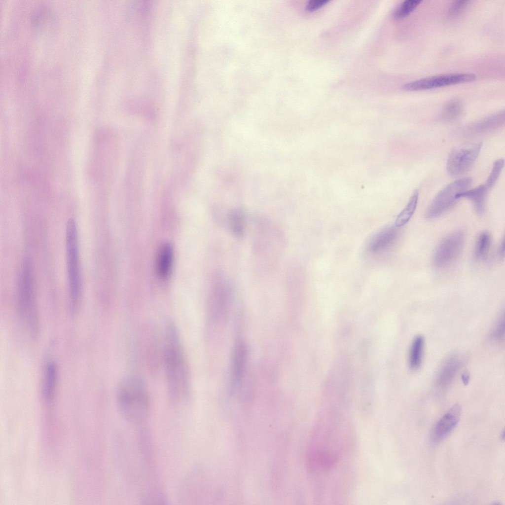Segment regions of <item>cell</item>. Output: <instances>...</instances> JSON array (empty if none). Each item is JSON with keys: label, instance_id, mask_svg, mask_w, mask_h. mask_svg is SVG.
<instances>
[{"label": "cell", "instance_id": "6da1fadb", "mask_svg": "<svg viewBox=\"0 0 505 505\" xmlns=\"http://www.w3.org/2000/svg\"><path fill=\"white\" fill-rule=\"evenodd\" d=\"M352 434L344 414L324 412L316 423L308 448L307 465L310 472L320 474L332 470L348 450Z\"/></svg>", "mask_w": 505, "mask_h": 505}, {"label": "cell", "instance_id": "603a6c76", "mask_svg": "<svg viewBox=\"0 0 505 505\" xmlns=\"http://www.w3.org/2000/svg\"><path fill=\"white\" fill-rule=\"evenodd\" d=\"M491 243L492 237L489 232L482 231L478 235L474 249V256L476 260H480L485 258L489 251Z\"/></svg>", "mask_w": 505, "mask_h": 505}, {"label": "cell", "instance_id": "30bf717a", "mask_svg": "<svg viewBox=\"0 0 505 505\" xmlns=\"http://www.w3.org/2000/svg\"><path fill=\"white\" fill-rule=\"evenodd\" d=\"M476 78L471 73H452L425 77L404 84L403 90L416 91L471 82Z\"/></svg>", "mask_w": 505, "mask_h": 505}, {"label": "cell", "instance_id": "44dd1931", "mask_svg": "<svg viewBox=\"0 0 505 505\" xmlns=\"http://www.w3.org/2000/svg\"><path fill=\"white\" fill-rule=\"evenodd\" d=\"M424 339L421 335L416 336L410 346L409 352V364L412 370L420 366L424 350Z\"/></svg>", "mask_w": 505, "mask_h": 505}, {"label": "cell", "instance_id": "7402d4cb", "mask_svg": "<svg viewBox=\"0 0 505 505\" xmlns=\"http://www.w3.org/2000/svg\"><path fill=\"white\" fill-rule=\"evenodd\" d=\"M463 111L462 102L458 99L449 101L444 106L441 119L445 123H451L456 121L461 116Z\"/></svg>", "mask_w": 505, "mask_h": 505}, {"label": "cell", "instance_id": "8fae6325", "mask_svg": "<svg viewBox=\"0 0 505 505\" xmlns=\"http://www.w3.org/2000/svg\"><path fill=\"white\" fill-rule=\"evenodd\" d=\"M481 143H477L455 148L447 159L446 168L452 176L464 174L472 167L481 149Z\"/></svg>", "mask_w": 505, "mask_h": 505}, {"label": "cell", "instance_id": "2e32d148", "mask_svg": "<svg viewBox=\"0 0 505 505\" xmlns=\"http://www.w3.org/2000/svg\"><path fill=\"white\" fill-rule=\"evenodd\" d=\"M58 381L57 365L53 361H48L44 368L41 388L42 397L47 403H50L54 399Z\"/></svg>", "mask_w": 505, "mask_h": 505}, {"label": "cell", "instance_id": "ac0fdd59", "mask_svg": "<svg viewBox=\"0 0 505 505\" xmlns=\"http://www.w3.org/2000/svg\"><path fill=\"white\" fill-rule=\"evenodd\" d=\"M488 189L485 184L480 185L474 188L466 190L457 195L458 199L467 198L470 199L474 210L479 215L482 214L485 208V202Z\"/></svg>", "mask_w": 505, "mask_h": 505}, {"label": "cell", "instance_id": "484cf974", "mask_svg": "<svg viewBox=\"0 0 505 505\" xmlns=\"http://www.w3.org/2000/svg\"><path fill=\"white\" fill-rule=\"evenodd\" d=\"M504 165V160L503 158L498 159L494 163L491 172L485 184L488 189L493 187L496 183L503 168Z\"/></svg>", "mask_w": 505, "mask_h": 505}, {"label": "cell", "instance_id": "d4e9b609", "mask_svg": "<svg viewBox=\"0 0 505 505\" xmlns=\"http://www.w3.org/2000/svg\"><path fill=\"white\" fill-rule=\"evenodd\" d=\"M422 0H406L402 2L396 9L394 16L397 19L404 18L409 15L420 4Z\"/></svg>", "mask_w": 505, "mask_h": 505}, {"label": "cell", "instance_id": "9a60e30c", "mask_svg": "<svg viewBox=\"0 0 505 505\" xmlns=\"http://www.w3.org/2000/svg\"><path fill=\"white\" fill-rule=\"evenodd\" d=\"M461 361L457 355L449 356L445 359L436 376L434 384L437 389L442 390L450 384L460 367Z\"/></svg>", "mask_w": 505, "mask_h": 505}, {"label": "cell", "instance_id": "7a4b0ae2", "mask_svg": "<svg viewBox=\"0 0 505 505\" xmlns=\"http://www.w3.org/2000/svg\"><path fill=\"white\" fill-rule=\"evenodd\" d=\"M163 349L169 394L174 400H184L189 394V375L178 331L171 321L165 325Z\"/></svg>", "mask_w": 505, "mask_h": 505}, {"label": "cell", "instance_id": "8992f818", "mask_svg": "<svg viewBox=\"0 0 505 505\" xmlns=\"http://www.w3.org/2000/svg\"><path fill=\"white\" fill-rule=\"evenodd\" d=\"M255 256L260 263L271 266L276 262L283 246L279 229L264 218L256 221L253 242Z\"/></svg>", "mask_w": 505, "mask_h": 505}, {"label": "cell", "instance_id": "ffe728a7", "mask_svg": "<svg viewBox=\"0 0 505 505\" xmlns=\"http://www.w3.org/2000/svg\"><path fill=\"white\" fill-rule=\"evenodd\" d=\"M173 249L169 244L164 245L159 252L157 269L159 275L162 277H167L170 272L173 261Z\"/></svg>", "mask_w": 505, "mask_h": 505}, {"label": "cell", "instance_id": "9c48e42d", "mask_svg": "<svg viewBox=\"0 0 505 505\" xmlns=\"http://www.w3.org/2000/svg\"><path fill=\"white\" fill-rule=\"evenodd\" d=\"M465 242V235L456 231L444 237L437 245L433 256L434 266L437 268L450 265L460 254Z\"/></svg>", "mask_w": 505, "mask_h": 505}, {"label": "cell", "instance_id": "83f0119b", "mask_svg": "<svg viewBox=\"0 0 505 505\" xmlns=\"http://www.w3.org/2000/svg\"><path fill=\"white\" fill-rule=\"evenodd\" d=\"M470 2L467 0L453 1L449 8V15L452 17L459 16L469 6Z\"/></svg>", "mask_w": 505, "mask_h": 505}, {"label": "cell", "instance_id": "52a82bcc", "mask_svg": "<svg viewBox=\"0 0 505 505\" xmlns=\"http://www.w3.org/2000/svg\"><path fill=\"white\" fill-rule=\"evenodd\" d=\"M471 183L470 178L465 177L448 184L434 197L426 210V217L434 219L446 213L458 200L457 195L467 190Z\"/></svg>", "mask_w": 505, "mask_h": 505}, {"label": "cell", "instance_id": "f546056e", "mask_svg": "<svg viewBox=\"0 0 505 505\" xmlns=\"http://www.w3.org/2000/svg\"><path fill=\"white\" fill-rule=\"evenodd\" d=\"M498 255L500 259L504 258L505 255V239L503 238L498 249Z\"/></svg>", "mask_w": 505, "mask_h": 505}, {"label": "cell", "instance_id": "7c38bea8", "mask_svg": "<svg viewBox=\"0 0 505 505\" xmlns=\"http://www.w3.org/2000/svg\"><path fill=\"white\" fill-rule=\"evenodd\" d=\"M461 413L459 404H454L441 417L435 425L432 433V440L434 443L442 441L458 424Z\"/></svg>", "mask_w": 505, "mask_h": 505}, {"label": "cell", "instance_id": "4fadbf2b", "mask_svg": "<svg viewBox=\"0 0 505 505\" xmlns=\"http://www.w3.org/2000/svg\"><path fill=\"white\" fill-rule=\"evenodd\" d=\"M397 227L390 226L382 229L370 240L367 247L368 252L378 255L389 250L395 244L398 235Z\"/></svg>", "mask_w": 505, "mask_h": 505}, {"label": "cell", "instance_id": "5b68a950", "mask_svg": "<svg viewBox=\"0 0 505 505\" xmlns=\"http://www.w3.org/2000/svg\"><path fill=\"white\" fill-rule=\"evenodd\" d=\"M17 302L20 317L33 335L38 330L32 267L29 258L23 259L17 284Z\"/></svg>", "mask_w": 505, "mask_h": 505}, {"label": "cell", "instance_id": "4dcf8cb0", "mask_svg": "<svg viewBox=\"0 0 505 505\" xmlns=\"http://www.w3.org/2000/svg\"><path fill=\"white\" fill-rule=\"evenodd\" d=\"M469 373L465 372V373H463L462 374V381H463V383H464V384L465 385H467V384H468V382H469Z\"/></svg>", "mask_w": 505, "mask_h": 505}, {"label": "cell", "instance_id": "5bb4252c", "mask_svg": "<svg viewBox=\"0 0 505 505\" xmlns=\"http://www.w3.org/2000/svg\"><path fill=\"white\" fill-rule=\"evenodd\" d=\"M248 350L242 341H238L235 345L231 356L230 367L231 382L234 387L241 383L246 369Z\"/></svg>", "mask_w": 505, "mask_h": 505}, {"label": "cell", "instance_id": "1f68e13d", "mask_svg": "<svg viewBox=\"0 0 505 505\" xmlns=\"http://www.w3.org/2000/svg\"><path fill=\"white\" fill-rule=\"evenodd\" d=\"M501 438H502V439H503V440H504V438H505V434H504V430H503L502 431V432H501Z\"/></svg>", "mask_w": 505, "mask_h": 505}, {"label": "cell", "instance_id": "4316f807", "mask_svg": "<svg viewBox=\"0 0 505 505\" xmlns=\"http://www.w3.org/2000/svg\"><path fill=\"white\" fill-rule=\"evenodd\" d=\"M505 312L503 310L500 314L492 331L493 337L497 340H502L505 336Z\"/></svg>", "mask_w": 505, "mask_h": 505}, {"label": "cell", "instance_id": "d6986e66", "mask_svg": "<svg viewBox=\"0 0 505 505\" xmlns=\"http://www.w3.org/2000/svg\"><path fill=\"white\" fill-rule=\"evenodd\" d=\"M229 231L236 237L244 236L246 228V216L240 209H234L229 212L225 220Z\"/></svg>", "mask_w": 505, "mask_h": 505}, {"label": "cell", "instance_id": "cb8c5ba5", "mask_svg": "<svg viewBox=\"0 0 505 505\" xmlns=\"http://www.w3.org/2000/svg\"><path fill=\"white\" fill-rule=\"evenodd\" d=\"M418 198V191L415 190L405 208L397 216L395 221V225L397 227L402 226L410 219L416 209Z\"/></svg>", "mask_w": 505, "mask_h": 505}, {"label": "cell", "instance_id": "277c9868", "mask_svg": "<svg viewBox=\"0 0 505 505\" xmlns=\"http://www.w3.org/2000/svg\"><path fill=\"white\" fill-rule=\"evenodd\" d=\"M66 254L70 310L77 311L81 295V275L77 228L74 219L68 220L66 228Z\"/></svg>", "mask_w": 505, "mask_h": 505}, {"label": "cell", "instance_id": "f1b7e54d", "mask_svg": "<svg viewBox=\"0 0 505 505\" xmlns=\"http://www.w3.org/2000/svg\"><path fill=\"white\" fill-rule=\"evenodd\" d=\"M329 1L328 0H311L308 2L306 8L309 11H313L323 7Z\"/></svg>", "mask_w": 505, "mask_h": 505}, {"label": "cell", "instance_id": "ba28073f", "mask_svg": "<svg viewBox=\"0 0 505 505\" xmlns=\"http://www.w3.org/2000/svg\"><path fill=\"white\" fill-rule=\"evenodd\" d=\"M229 280L219 271L213 280L209 300V316L216 320L227 312L231 305L233 290Z\"/></svg>", "mask_w": 505, "mask_h": 505}, {"label": "cell", "instance_id": "e0dca14e", "mask_svg": "<svg viewBox=\"0 0 505 505\" xmlns=\"http://www.w3.org/2000/svg\"><path fill=\"white\" fill-rule=\"evenodd\" d=\"M505 123V112L501 111L473 123L466 129L468 134H480L494 131Z\"/></svg>", "mask_w": 505, "mask_h": 505}, {"label": "cell", "instance_id": "3957f363", "mask_svg": "<svg viewBox=\"0 0 505 505\" xmlns=\"http://www.w3.org/2000/svg\"><path fill=\"white\" fill-rule=\"evenodd\" d=\"M116 400L119 413L132 424H139L147 417L149 410V398L143 380L135 375H127L119 382Z\"/></svg>", "mask_w": 505, "mask_h": 505}]
</instances>
